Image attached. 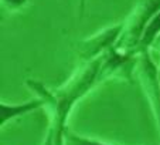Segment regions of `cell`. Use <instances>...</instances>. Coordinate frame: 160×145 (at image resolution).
I'll return each mask as SVG.
<instances>
[{"label": "cell", "mask_w": 160, "mask_h": 145, "mask_svg": "<svg viewBox=\"0 0 160 145\" xmlns=\"http://www.w3.org/2000/svg\"><path fill=\"white\" fill-rule=\"evenodd\" d=\"M160 10V0H139L122 23V33L115 48L130 56L138 54L139 43L149 21Z\"/></svg>", "instance_id": "2"}, {"label": "cell", "mask_w": 160, "mask_h": 145, "mask_svg": "<svg viewBox=\"0 0 160 145\" xmlns=\"http://www.w3.org/2000/svg\"><path fill=\"white\" fill-rule=\"evenodd\" d=\"M133 72H136L139 78L143 94L148 98L149 105L153 111V117L156 120L160 135V85L157 77V64L152 58V51H140L136 54Z\"/></svg>", "instance_id": "3"}, {"label": "cell", "mask_w": 160, "mask_h": 145, "mask_svg": "<svg viewBox=\"0 0 160 145\" xmlns=\"http://www.w3.org/2000/svg\"><path fill=\"white\" fill-rule=\"evenodd\" d=\"M28 0H2V7L9 12H18L23 7H26Z\"/></svg>", "instance_id": "7"}, {"label": "cell", "mask_w": 160, "mask_h": 145, "mask_svg": "<svg viewBox=\"0 0 160 145\" xmlns=\"http://www.w3.org/2000/svg\"><path fill=\"white\" fill-rule=\"evenodd\" d=\"M157 77H159V85H160V61L157 64Z\"/></svg>", "instance_id": "10"}, {"label": "cell", "mask_w": 160, "mask_h": 145, "mask_svg": "<svg viewBox=\"0 0 160 145\" xmlns=\"http://www.w3.org/2000/svg\"><path fill=\"white\" fill-rule=\"evenodd\" d=\"M160 36V10L152 17V20L149 21V24L146 26L145 31H143L142 40L139 43V48L138 53L140 51H152L153 43L156 41V39Z\"/></svg>", "instance_id": "6"}, {"label": "cell", "mask_w": 160, "mask_h": 145, "mask_svg": "<svg viewBox=\"0 0 160 145\" xmlns=\"http://www.w3.org/2000/svg\"><path fill=\"white\" fill-rule=\"evenodd\" d=\"M122 27H123L122 23L113 24V26H109L98 31L94 36L77 43L75 53L81 63H89L92 60H97L105 53H108L111 48L115 47L116 41L121 37Z\"/></svg>", "instance_id": "4"}, {"label": "cell", "mask_w": 160, "mask_h": 145, "mask_svg": "<svg viewBox=\"0 0 160 145\" xmlns=\"http://www.w3.org/2000/svg\"><path fill=\"white\" fill-rule=\"evenodd\" d=\"M44 108V103L40 97H36L30 101L26 103H17V104H9V103H3L0 104V125L4 127L13 120L23 117V115L31 114V112L37 111V110H42Z\"/></svg>", "instance_id": "5"}, {"label": "cell", "mask_w": 160, "mask_h": 145, "mask_svg": "<svg viewBox=\"0 0 160 145\" xmlns=\"http://www.w3.org/2000/svg\"><path fill=\"white\" fill-rule=\"evenodd\" d=\"M87 2H88V0H78V12H79V16H84L85 7H87Z\"/></svg>", "instance_id": "8"}, {"label": "cell", "mask_w": 160, "mask_h": 145, "mask_svg": "<svg viewBox=\"0 0 160 145\" xmlns=\"http://www.w3.org/2000/svg\"><path fill=\"white\" fill-rule=\"evenodd\" d=\"M152 50H154L156 53H159L160 54V36L156 39V41L153 43V47H152Z\"/></svg>", "instance_id": "9"}, {"label": "cell", "mask_w": 160, "mask_h": 145, "mask_svg": "<svg viewBox=\"0 0 160 145\" xmlns=\"http://www.w3.org/2000/svg\"><path fill=\"white\" fill-rule=\"evenodd\" d=\"M102 58L89 63H82L72 76L62 85L57 88H48L37 80H26V85L40 97L44 103V108L48 117V128L41 145H62L64 135L68 130V118L74 107L82 100L92 88L103 81L102 78Z\"/></svg>", "instance_id": "1"}]
</instances>
